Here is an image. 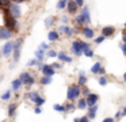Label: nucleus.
<instances>
[{
  "label": "nucleus",
  "mask_w": 126,
  "mask_h": 122,
  "mask_svg": "<svg viewBox=\"0 0 126 122\" xmlns=\"http://www.w3.org/2000/svg\"><path fill=\"white\" fill-rule=\"evenodd\" d=\"M79 94H80V88L77 86L69 87V89H68V99L69 100H75L77 96H79Z\"/></svg>",
  "instance_id": "1"
},
{
  "label": "nucleus",
  "mask_w": 126,
  "mask_h": 122,
  "mask_svg": "<svg viewBox=\"0 0 126 122\" xmlns=\"http://www.w3.org/2000/svg\"><path fill=\"white\" fill-rule=\"evenodd\" d=\"M14 49H15V43L10 41V42H7L6 45L3 46V50H1V53H3L4 57H8L10 54H11V52H14Z\"/></svg>",
  "instance_id": "2"
},
{
  "label": "nucleus",
  "mask_w": 126,
  "mask_h": 122,
  "mask_svg": "<svg viewBox=\"0 0 126 122\" xmlns=\"http://www.w3.org/2000/svg\"><path fill=\"white\" fill-rule=\"evenodd\" d=\"M20 79H22L23 84H26V86H31V84H34V81H35L33 76L27 72H23L22 75H20Z\"/></svg>",
  "instance_id": "3"
},
{
  "label": "nucleus",
  "mask_w": 126,
  "mask_h": 122,
  "mask_svg": "<svg viewBox=\"0 0 126 122\" xmlns=\"http://www.w3.org/2000/svg\"><path fill=\"white\" fill-rule=\"evenodd\" d=\"M72 50H73V53H76V56H80V54H83V53H84L83 43L79 42V41H75V42L72 43Z\"/></svg>",
  "instance_id": "4"
},
{
  "label": "nucleus",
  "mask_w": 126,
  "mask_h": 122,
  "mask_svg": "<svg viewBox=\"0 0 126 122\" xmlns=\"http://www.w3.org/2000/svg\"><path fill=\"white\" fill-rule=\"evenodd\" d=\"M11 35H12L11 29H8L7 26L1 27V30H0V38H1V39H8V38H11Z\"/></svg>",
  "instance_id": "5"
},
{
  "label": "nucleus",
  "mask_w": 126,
  "mask_h": 122,
  "mask_svg": "<svg viewBox=\"0 0 126 122\" xmlns=\"http://www.w3.org/2000/svg\"><path fill=\"white\" fill-rule=\"evenodd\" d=\"M8 11H10V14H11L14 18H19V16H20V8H19V5H18V4H11Z\"/></svg>",
  "instance_id": "6"
},
{
  "label": "nucleus",
  "mask_w": 126,
  "mask_h": 122,
  "mask_svg": "<svg viewBox=\"0 0 126 122\" xmlns=\"http://www.w3.org/2000/svg\"><path fill=\"white\" fill-rule=\"evenodd\" d=\"M98 99H99V96L96 94H88L87 95V105H88V107L95 106L96 102H98Z\"/></svg>",
  "instance_id": "7"
},
{
  "label": "nucleus",
  "mask_w": 126,
  "mask_h": 122,
  "mask_svg": "<svg viewBox=\"0 0 126 122\" xmlns=\"http://www.w3.org/2000/svg\"><path fill=\"white\" fill-rule=\"evenodd\" d=\"M41 70L44 72V75H46V76L54 75V68H53V65H44V67L41 68Z\"/></svg>",
  "instance_id": "8"
},
{
  "label": "nucleus",
  "mask_w": 126,
  "mask_h": 122,
  "mask_svg": "<svg viewBox=\"0 0 126 122\" xmlns=\"http://www.w3.org/2000/svg\"><path fill=\"white\" fill-rule=\"evenodd\" d=\"M20 45H22V41H16V42H15V49H14V61H15V62H16L18 60H19Z\"/></svg>",
  "instance_id": "9"
},
{
  "label": "nucleus",
  "mask_w": 126,
  "mask_h": 122,
  "mask_svg": "<svg viewBox=\"0 0 126 122\" xmlns=\"http://www.w3.org/2000/svg\"><path fill=\"white\" fill-rule=\"evenodd\" d=\"M68 11H69V14H76V11H77V3H76V0H69L68 1Z\"/></svg>",
  "instance_id": "10"
},
{
  "label": "nucleus",
  "mask_w": 126,
  "mask_h": 122,
  "mask_svg": "<svg viewBox=\"0 0 126 122\" xmlns=\"http://www.w3.org/2000/svg\"><path fill=\"white\" fill-rule=\"evenodd\" d=\"M112 33H114V27H111V26L103 27V29H102V34L106 35V37H110V35H112Z\"/></svg>",
  "instance_id": "11"
},
{
  "label": "nucleus",
  "mask_w": 126,
  "mask_h": 122,
  "mask_svg": "<svg viewBox=\"0 0 126 122\" xmlns=\"http://www.w3.org/2000/svg\"><path fill=\"white\" fill-rule=\"evenodd\" d=\"M96 110H98V106H91L90 107V110H88V117H90L91 119L92 118H95V115H96Z\"/></svg>",
  "instance_id": "12"
},
{
  "label": "nucleus",
  "mask_w": 126,
  "mask_h": 122,
  "mask_svg": "<svg viewBox=\"0 0 126 122\" xmlns=\"http://www.w3.org/2000/svg\"><path fill=\"white\" fill-rule=\"evenodd\" d=\"M22 79H18V80H14L12 81V89H14V91H18V89L20 88V86H22Z\"/></svg>",
  "instance_id": "13"
},
{
  "label": "nucleus",
  "mask_w": 126,
  "mask_h": 122,
  "mask_svg": "<svg viewBox=\"0 0 126 122\" xmlns=\"http://www.w3.org/2000/svg\"><path fill=\"white\" fill-rule=\"evenodd\" d=\"M58 58H60L61 60V61H66V62H72V58H71V57H68V56H66V54L65 53H64V52H61V53H58Z\"/></svg>",
  "instance_id": "14"
},
{
  "label": "nucleus",
  "mask_w": 126,
  "mask_h": 122,
  "mask_svg": "<svg viewBox=\"0 0 126 122\" xmlns=\"http://www.w3.org/2000/svg\"><path fill=\"white\" fill-rule=\"evenodd\" d=\"M83 33H84V35H85L87 38H92V37H94V31L90 29V27H84Z\"/></svg>",
  "instance_id": "15"
},
{
  "label": "nucleus",
  "mask_w": 126,
  "mask_h": 122,
  "mask_svg": "<svg viewBox=\"0 0 126 122\" xmlns=\"http://www.w3.org/2000/svg\"><path fill=\"white\" fill-rule=\"evenodd\" d=\"M47 38H49V41H57L58 39V33L57 31H50Z\"/></svg>",
  "instance_id": "16"
},
{
  "label": "nucleus",
  "mask_w": 126,
  "mask_h": 122,
  "mask_svg": "<svg viewBox=\"0 0 126 122\" xmlns=\"http://www.w3.org/2000/svg\"><path fill=\"white\" fill-rule=\"evenodd\" d=\"M35 56H37V58H38V61H42V60H44V49L38 48V50L35 52Z\"/></svg>",
  "instance_id": "17"
},
{
  "label": "nucleus",
  "mask_w": 126,
  "mask_h": 122,
  "mask_svg": "<svg viewBox=\"0 0 126 122\" xmlns=\"http://www.w3.org/2000/svg\"><path fill=\"white\" fill-rule=\"evenodd\" d=\"M68 1L69 0H60L57 4V8L58 10H63V8H65V5H68Z\"/></svg>",
  "instance_id": "18"
},
{
  "label": "nucleus",
  "mask_w": 126,
  "mask_h": 122,
  "mask_svg": "<svg viewBox=\"0 0 126 122\" xmlns=\"http://www.w3.org/2000/svg\"><path fill=\"white\" fill-rule=\"evenodd\" d=\"M100 68H102V67H100V62H96V64L92 65V68H91V72H92V73H98Z\"/></svg>",
  "instance_id": "19"
},
{
  "label": "nucleus",
  "mask_w": 126,
  "mask_h": 122,
  "mask_svg": "<svg viewBox=\"0 0 126 122\" xmlns=\"http://www.w3.org/2000/svg\"><path fill=\"white\" fill-rule=\"evenodd\" d=\"M87 83V77L84 76V72L80 73V77H79V86H83V84Z\"/></svg>",
  "instance_id": "20"
},
{
  "label": "nucleus",
  "mask_w": 126,
  "mask_h": 122,
  "mask_svg": "<svg viewBox=\"0 0 126 122\" xmlns=\"http://www.w3.org/2000/svg\"><path fill=\"white\" fill-rule=\"evenodd\" d=\"M50 77H52V76H46V75H45L44 77L41 79V83L42 84H50V83H52V79H50Z\"/></svg>",
  "instance_id": "21"
},
{
  "label": "nucleus",
  "mask_w": 126,
  "mask_h": 122,
  "mask_svg": "<svg viewBox=\"0 0 126 122\" xmlns=\"http://www.w3.org/2000/svg\"><path fill=\"white\" fill-rule=\"evenodd\" d=\"M77 106H79V108H81V110H84L85 107H87V100H84V99H80L79 100V103H77Z\"/></svg>",
  "instance_id": "22"
},
{
  "label": "nucleus",
  "mask_w": 126,
  "mask_h": 122,
  "mask_svg": "<svg viewBox=\"0 0 126 122\" xmlns=\"http://www.w3.org/2000/svg\"><path fill=\"white\" fill-rule=\"evenodd\" d=\"M34 103H35L37 106H42V105L45 103V99H44V98H41V96H38V98L35 99V102H34Z\"/></svg>",
  "instance_id": "23"
},
{
  "label": "nucleus",
  "mask_w": 126,
  "mask_h": 122,
  "mask_svg": "<svg viewBox=\"0 0 126 122\" xmlns=\"http://www.w3.org/2000/svg\"><path fill=\"white\" fill-rule=\"evenodd\" d=\"M61 30H63V31L65 33L66 35H72V30L69 29L68 26H64V27H61Z\"/></svg>",
  "instance_id": "24"
},
{
  "label": "nucleus",
  "mask_w": 126,
  "mask_h": 122,
  "mask_svg": "<svg viewBox=\"0 0 126 122\" xmlns=\"http://www.w3.org/2000/svg\"><path fill=\"white\" fill-rule=\"evenodd\" d=\"M10 96H11V91H7V92H4V94L1 95V99H3V100H8Z\"/></svg>",
  "instance_id": "25"
},
{
  "label": "nucleus",
  "mask_w": 126,
  "mask_h": 122,
  "mask_svg": "<svg viewBox=\"0 0 126 122\" xmlns=\"http://www.w3.org/2000/svg\"><path fill=\"white\" fill-rule=\"evenodd\" d=\"M15 110H16V106H15V105H11V106H10V108H8V113H10V115H14V114H15Z\"/></svg>",
  "instance_id": "26"
},
{
  "label": "nucleus",
  "mask_w": 126,
  "mask_h": 122,
  "mask_svg": "<svg viewBox=\"0 0 126 122\" xmlns=\"http://www.w3.org/2000/svg\"><path fill=\"white\" fill-rule=\"evenodd\" d=\"M11 5V0H1V7L6 8V7H10Z\"/></svg>",
  "instance_id": "27"
},
{
  "label": "nucleus",
  "mask_w": 126,
  "mask_h": 122,
  "mask_svg": "<svg viewBox=\"0 0 126 122\" xmlns=\"http://www.w3.org/2000/svg\"><path fill=\"white\" fill-rule=\"evenodd\" d=\"M29 96H30V99L33 100V102H35V99L38 98V94H37V92H30V95H29Z\"/></svg>",
  "instance_id": "28"
},
{
  "label": "nucleus",
  "mask_w": 126,
  "mask_h": 122,
  "mask_svg": "<svg viewBox=\"0 0 126 122\" xmlns=\"http://www.w3.org/2000/svg\"><path fill=\"white\" fill-rule=\"evenodd\" d=\"M99 84H100V86H106V84H107V79L103 77V76L99 77Z\"/></svg>",
  "instance_id": "29"
},
{
  "label": "nucleus",
  "mask_w": 126,
  "mask_h": 122,
  "mask_svg": "<svg viewBox=\"0 0 126 122\" xmlns=\"http://www.w3.org/2000/svg\"><path fill=\"white\" fill-rule=\"evenodd\" d=\"M84 54H85L87 57H92V56H94V52L91 50V49H87V50H84Z\"/></svg>",
  "instance_id": "30"
},
{
  "label": "nucleus",
  "mask_w": 126,
  "mask_h": 122,
  "mask_svg": "<svg viewBox=\"0 0 126 122\" xmlns=\"http://www.w3.org/2000/svg\"><path fill=\"white\" fill-rule=\"evenodd\" d=\"M104 38H106V35H103V34H102V37L96 38V39H95V42H96V43H102V42L104 41Z\"/></svg>",
  "instance_id": "31"
},
{
  "label": "nucleus",
  "mask_w": 126,
  "mask_h": 122,
  "mask_svg": "<svg viewBox=\"0 0 126 122\" xmlns=\"http://www.w3.org/2000/svg\"><path fill=\"white\" fill-rule=\"evenodd\" d=\"M57 56H58V54L56 53L54 50H49V52H47V57H57Z\"/></svg>",
  "instance_id": "32"
},
{
  "label": "nucleus",
  "mask_w": 126,
  "mask_h": 122,
  "mask_svg": "<svg viewBox=\"0 0 126 122\" xmlns=\"http://www.w3.org/2000/svg\"><path fill=\"white\" fill-rule=\"evenodd\" d=\"M54 110H57V111H65V107H63V106H60V105H54Z\"/></svg>",
  "instance_id": "33"
},
{
  "label": "nucleus",
  "mask_w": 126,
  "mask_h": 122,
  "mask_svg": "<svg viewBox=\"0 0 126 122\" xmlns=\"http://www.w3.org/2000/svg\"><path fill=\"white\" fill-rule=\"evenodd\" d=\"M49 48V46H47V43H41V45H39V49H44V50H46V49Z\"/></svg>",
  "instance_id": "34"
},
{
  "label": "nucleus",
  "mask_w": 126,
  "mask_h": 122,
  "mask_svg": "<svg viewBox=\"0 0 126 122\" xmlns=\"http://www.w3.org/2000/svg\"><path fill=\"white\" fill-rule=\"evenodd\" d=\"M90 117H83V118H80V121L79 122H88V121H90Z\"/></svg>",
  "instance_id": "35"
},
{
  "label": "nucleus",
  "mask_w": 126,
  "mask_h": 122,
  "mask_svg": "<svg viewBox=\"0 0 126 122\" xmlns=\"http://www.w3.org/2000/svg\"><path fill=\"white\" fill-rule=\"evenodd\" d=\"M38 64V58L37 60H31V61H29V65H37Z\"/></svg>",
  "instance_id": "36"
},
{
  "label": "nucleus",
  "mask_w": 126,
  "mask_h": 122,
  "mask_svg": "<svg viewBox=\"0 0 126 122\" xmlns=\"http://www.w3.org/2000/svg\"><path fill=\"white\" fill-rule=\"evenodd\" d=\"M52 22H53V18H47L46 19V26H50V24H52Z\"/></svg>",
  "instance_id": "37"
},
{
  "label": "nucleus",
  "mask_w": 126,
  "mask_h": 122,
  "mask_svg": "<svg viewBox=\"0 0 126 122\" xmlns=\"http://www.w3.org/2000/svg\"><path fill=\"white\" fill-rule=\"evenodd\" d=\"M76 3H77V5H79V7H83V4H84V0H76Z\"/></svg>",
  "instance_id": "38"
},
{
  "label": "nucleus",
  "mask_w": 126,
  "mask_h": 122,
  "mask_svg": "<svg viewBox=\"0 0 126 122\" xmlns=\"http://www.w3.org/2000/svg\"><path fill=\"white\" fill-rule=\"evenodd\" d=\"M122 48V52H123V54H126V42H123V45L121 46Z\"/></svg>",
  "instance_id": "39"
},
{
  "label": "nucleus",
  "mask_w": 126,
  "mask_h": 122,
  "mask_svg": "<svg viewBox=\"0 0 126 122\" xmlns=\"http://www.w3.org/2000/svg\"><path fill=\"white\" fill-rule=\"evenodd\" d=\"M83 94H84V95H88V94H90V89H88V88H84V89H83Z\"/></svg>",
  "instance_id": "40"
},
{
  "label": "nucleus",
  "mask_w": 126,
  "mask_h": 122,
  "mask_svg": "<svg viewBox=\"0 0 126 122\" xmlns=\"http://www.w3.org/2000/svg\"><path fill=\"white\" fill-rule=\"evenodd\" d=\"M104 72H106V70H104L103 68H100V69H99V72H98V73H99V75H104Z\"/></svg>",
  "instance_id": "41"
},
{
  "label": "nucleus",
  "mask_w": 126,
  "mask_h": 122,
  "mask_svg": "<svg viewBox=\"0 0 126 122\" xmlns=\"http://www.w3.org/2000/svg\"><path fill=\"white\" fill-rule=\"evenodd\" d=\"M35 114H41V108H39V106L35 107Z\"/></svg>",
  "instance_id": "42"
},
{
  "label": "nucleus",
  "mask_w": 126,
  "mask_h": 122,
  "mask_svg": "<svg viewBox=\"0 0 126 122\" xmlns=\"http://www.w3.org/2000/svg\"><path fill=\"white\" fill-rule=\"evenodd\" d=\"M111 121H114L112 118H104V122H111Z\"/></svg>",
  "instance_id": "43"
},
{
  "label": "nucleus",
  "mask_w": 126,
  "mask_h": 122,
  "mask_svg": "<svg viewBox=\"0 0 126 122\" xmlns=\"http://www.w3.org/2000/svg\"><path fill=\"white\" fill-rule=\"evenodd\" d=\"M63 22H65V23H66V22H68V18H66V16H63Z\"/></svg>",
  "instance_id": "44"
},
{
  "label": "nucleus",
  "mask_w": 126,
  "mask_h": 122,
  "mask_svg": "<svg viewBox=\"0 0 126 122\" xmlns=\"http://www.w3.org/2000/svg\"><path fill=\"white\" fill-rule=\"evenodd\" d=\"M53 68H60V64H53Z\"/></svg>",
  "instance_id": "45"
},
{
  "label": "nucleus",
  "mask_w": 126,
  "mask_h": 122,
  "mask_svg": "<svg viewBox=\"0 0 126 122\" xmlns=\"http://www.w3.org/2000/svg\"><path fill=\"white\" fill-rule=\"evenodd\" d=\"M15 3H22V1H26V0H14Z\"/></svg>",
  "instance_id": "46"
},
{
  "label": "nucleus",
  "mask_w": 126,
  "mask_h": 122,
  "mask_svg": "<svg viewBox=\"0 0 126 122\" xmlns=\"http://www.w3.org/2000/svg\"><path fill=\"white\" fill-rule=\"evenodd\" d=\"M122 113H123V115H126V107L123 108V111H122Z\"/></svg>",
  "instance_id": "47"
},
{
  "label": "nucleus",
  "mask_w": 126,
  "mask_h": 122,
  "mask_svg": "<svg viewBox=\"0 0 126 122\" xmlns=\"http://www.w3.org/2000/svg\"><path fill=\"white\" fill-rule=\"evenodd\" d=\"M123 42H126V34L123 35Z\"/></svg>",
  "instance_id": "48"
},
{
  "label": "nucleus",
  "mask_w": 126,
  "mask_h": 122,
  "mask_svg": "<svg viewBox=\"0 0 126 122\" xmlns=\"http://www.w3.org/2000/svg\"><path fill=\"white\" fill-rule=\"evenodd\" d=\"M123 80L126 81V72H125V75H123Z\"/></svg>",
  "instance_id": "49"
},
{
  "label": "nucleus",
  "mask_w": 126,
  "mask_h": 122,
  "mask_svg": "<svg viewBox=\"0 0 126 122\" xmlns=\"http://www.w3.org/2000/svg\"><path fill=\"white\" fill-rule=\"evenodd\" d=\"M125 27H126V23H125Z\"/></svg>",
  "instance_id": "50"
}]
</instances>
